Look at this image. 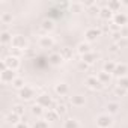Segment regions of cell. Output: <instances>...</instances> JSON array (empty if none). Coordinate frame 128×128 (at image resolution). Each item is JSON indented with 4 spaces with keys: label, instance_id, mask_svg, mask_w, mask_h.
<instances>
[{
    "label": "cell",
    "instance_id": "cell-1",
    "mask_svg": "<svg viewBox=\"0 0 128 128\" xmlns=\"http://www.w3.org/2000/svg\"><path fill=\"white\" fill-rule=\"evenodd\" d=\"M36 104L41 106L42 108H53L54 107V102H53V98L50 96V94H39L36 96Z\"/></svg>",
    "mask_w": 128,
    "mask_h": 128
},
{
    "label": "cell",
    "instance_id": "cell-2",
    "mask_svg": "<svg viewBox=\"0 0 128 128\" xmlns=\"http://www.w3.org/2000/svg\"><path fill=\"white\" fill-rule=\"evenodd\" d=\"M95 122H96L98 128H110L113 125V119H112V116L108 113H102V114L96 116Z\"/></svg>",
    "mask_w": 128,
    "mask_h": 128
},
{
    "label": "cell",
    "instance_id": "cell-3",
    "mask_svg": "<svg viewBox=\"0 0 128 128\" xmlns=\"http://www.w3.org/2000/svg\"><path fill=\"white\" fill-rule=\"evenodd\" d=\"M11 47L12 48H18V50H26L27 48V39L21 35H15L12 38V42H11Z\"/></svg>",
    "mask_w": 128,
    "mask_h": 128
},
{
    "label": "cell",
    "instance_id": "cell-4",
    "mask_svg": "<svg viewBox=\"0 0 128 128\" xmlns=\"http://www.w3.org/2000/svg\"><path fill=\"white\" fill-rule=\"evenodd\" d=\"M100 36H101V30L96 29V27H89V29L84 32V39H86V42H94V41H96Z\"/></svg>",
    "mask_w": 128,
    "mask_h": 128
},
{
    "label": "cell",
    "instance_id": "cell-5",
    "mask_svg": "<svg viewBox=\"0 0 128 128\" xmlns=\"http://www.w3.org/2000/svg\"><path fill=\"white\" fill-rule=\"evenodd\" d=\"M5 63H6V66L9 68V70H14V71H17L18 68H20V57H14V56H6V57H3L2 59Z\"/></svg>",
    "mask_w": 128,
    "mask_h": 128
},
{
    "label": "cell",
    "instance_id": "cell-6",
    "mask_svg": "<svg viewBox=\"0 0 128 128\" xmlns=\"http://www.w3.org/2000/svg\"><path fill=\"white\" fill-rule=\"evenodd\" d=\"M86 84H88V88L89 89H92V90H100V89H102V83L98 80V77H95V76H89L88 78H86Z\"/></svg>",
    "mask_w": 128,
    "mask_h": 128
},
{
    "label": "cell",
    "instance_id": "cell-7",
    "mask_svg": "<svg viewBox=\"0 0 128 128\" xmlns=\"http://www.w3.org/2000/svg\"><path fill=\"white\" fill-rule=\"evenodd\" d=\"M17 78V74H15V71L14 70H5V71H2L0 72V80H2L3 83H12L14 80Z\"/></svg>",
    "mask_w": 128,
    "mask_h": 128
},
{
    "label": "cell",
    "instance_id": "cell-8",
    "mask_svg": "<svg viewBox=\"0 0 128 128\" xmlns=\"http://www.w3.org/2000/svg\"><path fill=\"white\" fill-rule=\"evenodd\" d=\"M18 96L21 100H24V101H29V100H32L35 96V90L30 86H24L21 90H18Z\"/></svg>",
    "mask_w": 128,
    "mask_h": 128
},
{
    "label": "cell",
    "instance_id": "cell-9",
    "mask_svg": "<svg viewBox=\"0 0 128 128\" xmlns=\"http://www.w3.org/2000/svg\"><path fill=\"white\" fill-rule=\"evenodd\" d=\"M114 24H118L119 27H125L128 24V15L124 14V12H118L113 15V20H112Z\"/></svg>",
    "mask_w": 128,
    "mask_h": 128
},
{
    "label": "cell",
    "instance_id": "cell-10",
    "mask_svg": "<svg viewBox=\"0 0 128 128\" xmlns=\"http://www.w3.org/2000/svg\"><path fill=\"white\" fill-rule=\"evenodd\" d=\"M54 92H56L59 96H65V95H68V92H70V86H68L65 82H60V83H57V84L54 86Z\"/></svg>",
    "mask_w": 128,
    "mask_h": 128
},
{
    "label": "cell",
    "instance_id": "cell-11",
    "mask_svg": "<svg viewBox=\"0 0 128 128\" xmlns=\"http://www.w3.org/2000/svg\"><path fill=\"white\" fill-rule=\"evenodd\" d=\"M128 72V66H126V63H116V68H114V72L113 76H116L118 78L120 77H125Z\"/></svg>",
    "mask_w": 128,
    "mask_h": 128
},
{
    "label": "cell",
    "instance_id": "cell-12",
    "mask_svg": "<svg viewBox=\"0 0 128 128\" xmlns=\"http://www.w3.org/2000/svg\"><path fill=\"white\" fill-rule=\"evenodd\" d=\"M71 104L74 107H83L86 104V96L82 95V94H77V95H72L71 96Z\"/></svg>",
    "mask_w": 128,
    "mask_h": 128
},
{
    "label": "cell",
    "instance_id": "cell-13",
    "mask_svg": "<svg viewBox=\"0 0 128 128\" xmlns=\"http://www.w3.org/2000/svg\"><path fill=\"white\" fill-rule=\"evenodd\" d=\"M53 45H54V39L51 38V36H41V39H39V47L41 48H53Z\"/></svg>",
    "mask_w": 128,
    "mask_h": 128
},
{
    "label": "cell",
    "instance_id": "cell-14",
    "mask_svg": "<svg viewBox=\"0 0 128 128\" xmlns=\"http://www.w3.org/2000/svg\"><path fill=\"white\" fill-rule=\"evenodd\" d=\"M63 60H65V59L62 57V54H60V53H53V54H50V57H48L50 65H53V66H59Z\"/></svg>",
    "mask_w": 128,
    "mask_h": 128
},
{
    "label": "cell",
    "instance_id": "cell-15",
    "mask_svg": "<svg viewBox=\"0 0 128 128\" xmlns=\"http://www.w3.org/2000/svg\"><path fill=\"white\" fill-rule=\"evenodd\" d=\"M98 15H100V18L101 20H106V21H110V20H113V12L107 8V6H104V8H101L100 9V12H98Z\"/></svg>",
    "mask_w": 128,
    "mask_h": 128
},
{
    "label": "cell",
    "instance_id": "cell-16",
    "mask_svg": "<svg viewBox=\"0 0 128 128\" xmlns=\"http://www.w3.org/2000/svg\"><path fill=\"white\" fill-rule=\"evenodd\" d=\"M77 53L80 54V56H84V54H88V53H90L92 50H90V45H89V42H80L78 45H77Z\"/></svg>",
    "mask_w": 128,
    "mask_h": 128
},
{
    "label": "cell",
    "instance_id": "cell-17",
    "mask_svg": "<svg viewBox=\"0 0 128 128\" xmlns=\"http://www.w3.org/2000/svg\"><path fill=\"white\" fill-rule=\"evenodd\" d=\"M44 118H45V120H48V122H54V120H57V119L60 118V114H59L54 108H50V110H47V112L44 113Z\"/></svg>",
    "mask_w": 128,
    "mask_h": 128
},
{
    "label": "cell",
    "instance_id": "cell-18",
    "mask_svg": "<svg viewBox=\"0 0 128 128\" xmlns=\"http://www.w3.org/2000/svg\"><path fill=\"white\" fill-rule=\"evenodd\" d=\"M82 60H83L84 63H88V65H92V63H95V62L98 60V54L94 53V51H90V53L82 56Z\"/></svg>",
    "mask_w": 128,
    "mask_h": 128
},
{
    "label": "cell",
    "instance_id": "cell-19",
    "mask_svg": "<svg viewBox=\"0 0 128 128\" xmlns=\"http://www.w3.org/2000/svg\"><path fill=\"white\" fill-rule=\"evenodd\" d=\"M12 35L8 32V30H2V33H0V42H2V45H6V44H11L12 42Z\"/></svg>",
    "mask_w": 128,
    "mask_h": 128
},
{
    "label": "cell",
    "instance_id": "cell-20",
    "mask_svg": "<svg viewBox=\"0 0 128 128\" xmlns=\"http://www.w3.org/2000/svg\"><path fill=\"white\" fill-rule=\"evenodd\" d=\"M98 80L102 83V84H108L110 82H112V74H108V72H106V71H101V72H98Z\"/></svg>",
    "mask_w": 128,
    "mask_h": 128
},
{
    "label": "cell",
    "instance_id": "cell-21",
    "mask_svg": "<svg viewBox=\"0 0 128 128\" xmlns=\"http://www.w3.org/2000/svg\"><path fill=\"white\" fill-rule=\"evenodd\" d=\"M120 6H122V3L118 2V0H112V2L107 3V8H108L113 14H118V12L120 11Z\"/></svg>",
    "mask_w": 128,
    "mask_h": 128
},
{
    "label": "cell",
    "instance_id": "cell-22",
    "mask_svg": "<svg viewBox=\"0 0 128 128\" xmlns=\"http://www.w3.org/2000/svg\"><path fill=\"white\" fill-rule=\"evenodd\" d=\"M63 128H80V124L76 118H68L63 122Z\"/></svg>",
    "mask_w": 128,
    "mask_h": 128
},
{
    "label": "cell",
    "instance_id": "cell-23",
    "mask_svg": "<svg viewBox=\"0 0 128 128\" xmlns=\"http://www.w3.org/2000/svg\"><path fill=\"white\" fill-rule=\"evenodd\" d=\"M119 102H116V101H112V102H108L107 104V113L112 116V114H116L118 112H119Z\"/></svg>",
    "mask_w": 128,
    "mask_h": 128
},
{
    "label": "cell",
    "instance_id": "cell-24",
    "mask_svg": "<svg viewBox=\"0 0 128 128\" xmlns=\"http://www.w3.org/2000/svg\"><path fill=\"white\" fill-rule=\"evenodd\" d=\"M114 68H116V63L112 62V60H107L104 65H102V71H106V72H108V74H112V76H113V72H114Z\"/></svg>",
    "mask_w": 128,
    "mask_h": 128
},
{
    "label": "cell",
    "instance_id": "cell-25",
    "mask_svg": "<svg viewBox=\"0 0 128 128\" xmlns=\"http://www.w3.org/2000/svg\"><path fill=\"white\" fill-rule=\"evenodd\" d=\"M8 122L11 124V125H17V124H20L21 122V116H18L17 113H14V112H11L9 114H8Z\"/></svg>",
    "mask_w": 128,
    "mask_h": 128
},
{
    "label": "cell",
    "instance_id": "cell-26",
    "mask_svg": "<svg viewBox=\"0 0 128 128\" xmlns=\"http://www.w3.org/2000/svg\"><path fill=\"white\" fill-rule=\"evenodd\" d=\"M41 27H42V30H45V32H51V30L54 29V23H53V20H50V18H45V20L42 21Z\"/></svg>",
    "mask_w": 128,
    "mask_h": 128
},
{
    "label": "cell",
    "instance_id": "cell-27",
    "mask_svg": "<svg viewBox=\"0 0 128 128\" xmlns=\"http://www.w3.org/2000/svg\"><path fill=\"white\" fill-rule=\"evenodd\" d=\"M12 86L15 88V89H18V90H21L26 84H24V78H21V77H17L14 82H12Z\"/></svg>",
    "mask_w": 128,
    "mask_h": 128
},
{
    "label": "cell",
    "instance_id": "cell-28",
    "mask_svg": "<svg viewBox=\"0 0 128 128\" xmlns=\"http://www.w3.org/2000/svg\"><path fill=\"white\" fill-rule=\"evenodd\" d=\"M60 54H62V57L65 59V60H68V59H72V50H71V48H62Z\"/></svg>",
    "mask_w": 128,
    "mask_h": 128
},
{
    "label": "cell",
    "instance_id": "cell-29",
    "mask_svg": "<svg viewBox=\"0 0 128 128\" xmlns=\"http://www.w3.org/2000/svg\"><path fill=\"white\" fill-rule=\"evenodd\" d=\"M45 112H44V108L41 107V106H38V104H35L33 107H32V114H35V116H42Z\"/></svg>",
    "mask_w": 128,
    "mask_h": 128
},
{
    "label": "cell",
    "instance_id": "cell-30",
    "mask_svg": "<svg viewBox=\"0 0 128 128\" xmlns=\"http://www.w3.org/2000/svg\"><path fill=\"white\" fill-rule=\"evenodd\" d=\"M71 11L72 12H82L83 8H84V3H71Z\"/></svg>",
    "mask_w": 128,
    "mask_h": 128
},
{
    "label": "cell",
    "instance_id": "cell-31",
    "mask_svg": "<svg viewBox=\"0 0 128 128\" xmlns=\"http://www.w3.org/2000/svg\"><path fill=\"white\" fill-rule=\"evenodd\" d=\"M113 92H114V95H116V96H125V95L128 94V90H126V89L119 88V86H116V88L113 89Z\"/></svg>",
    "mask_w": 128,
    "mask_h": 128
},
{
    "label": "cell",
    "instance_id": "cell-32",
    "mask_svg": "<svg viewBox=\"0 0 128 128\" xmlns=\"http://www.w3.org/2000/svg\"><path fill=\"white\" fill-rule=\"evenodd\" d=\"M12 112L17 113L18 116H23V114H24V106H21V104H15V106L12 107Z\"/></svg>",
    "mask_w": 128,
    "mask_h": 128
},
{
    "label": "cell",
    "instance_id": "cell-33",
    "mask_svg": "<svg viewBox=\"0 0 128 128\" xmlns=\"http://www.w3.org/2000/svg\"><path fill=\"white\" fill-rule=\"evenodd\" d=\"M118 86L128 90V77H126V76H125V77H120V78L118 80Z\"/></svg>",
    "mask_w": 128,
    "mask_h": 128
},
{
    "label": "cell",
    "instance_id": "cell-34",
    "mask_svg": "<svg viewBox=\"0 0 128 128\" xmlns=\"http://www.w3.org/2000/svg\"><path fill=\"white\" fill-rule=\"evenodd\" d=\"M33 128H48V122L45 119H41V120H36L33 124Z\"/></svg>",
    "mask_w": 128,
    "mask_h": 128
},
{
    "label": "cell",
    "instance_id": "cell-35",
    "mask_svg": "<svg viewBox=\"0 0 128 128\" xmlns=\"http://www.w3.org/2000/svg\"><path fill=\"white\" fill-rule=\"evenodd\" d=\"M2 23H3V24L12 23V15H11L9 12H3V14H2Z\"/></svg>",
    "mask_w": 128,
    "mask_h": 128
},
{
    "label": "cell",
    "instance_id": "cell-36",
    "mask_svg": "<svg viewBox=\"0 0 128 128\" xmlns=\"http://www.w3.org/2000/svg\"><path fill=\"white\" fill-rule=\"evenodd\" d=\"M54 110H56V112H57V113L62 116V114H65V113H66V106H65V104H60V102H59V104L56 106V108H54Z\"/></svg>",
    "mask_w": 128,
    "mask_h": 128
},
{
    "label": "cell",
    "instance_id": "cell-37",
    "mask_svg": "<svg viewBox=\"0 0 128 128\" xmlns=\"http://www.w3.org/2000/svg\"><path fill=\"white\" fill-rule=\"evenodd\" d=\"M116 45H118L119 48H124V47H126V45H128V38H120L119 41H116Z\"/></svg>",
    "mask_w": 128,
    "mask_h": 128
},
{
    "label": "cell",
    "instance_id": "cell-38",
    "mask_svg": "<svg viewBox=\"0 0 128 128\" xmlns=\"http://www.w3.org/2000/svg\"><path fill=\"white\" fill-rule=\"evenodd\" d=\"M21 50H18V48H12L11 47V51H9V56H14V57H20L21 56Z\"/></svg>",
    "mask_w": 128,
    "mask_h": 128
},
{
    "label": "cell",
    "instance_id": "cell-39",
    "mask_svg": "<svg viewBox=\"0 0 128 128\" xmlns=\"http://www.w3.org/2000/svg\"><path fill=\"white\" fill-rule=\"evenodd\" d=\"M15 128H30V126H29V124H27L26 120H21L20 124H17V125H15Z\"/></svg>",
    "mask_w": 128,
    "mask_h": 128
},
{
    "label": "cell",
    "instance_id": "cell-40",
    "mask_svg": "<svg viewBox=\"0 0 128 128\" xmlns=\"http://www.w3.org/2000/svg\"><path fill=\"white\" fill-rule=\"evenodd\" d=\"M78 68H80V70H84V71H86V70L89 68V65H88V63H84L83 60H80V63H78Z\"/></svg>",
    "mask_w": 128,
    "mask_h": 128
}]
</instances>
